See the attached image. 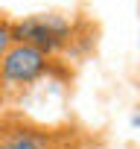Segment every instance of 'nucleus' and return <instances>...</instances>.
<instances>
[{
    "instance_id": "obj_1",
    "label": "nucleus",
    "mask_w": 140,
    "mask_h": 149,
    "mask_svg": "<svg viewBox=\"0 0 140 149\" xmlns=\"http://www.w3.org/2000/svg\"><path fill=\"white\" fill-rule=\"evenodd\" d=\"M61 58H53L32 44L15 41L0 64V102L3 108H15L41 79L55 76Z\"/></svg>"
},
{
    "instance_id": "obj_2",
    "label": "nucleus",
    "mask_w": 140,
    "mask_h": 149,
    "mask_svg": "<svg viewBox=\"0 0 140 149\" xmlns=\"http://www.w3.org/2000/svg\"><path fill=\"white\" fill-rule=\"evenodd\" d=\"M88 134L70 126H47L24 114H0V149H88Z\"/></svg>"
},
{
    "instance_id": "obj_3",
    "label": "nucleus",
    "mask_w": 140,
    "mask_h": 149,
    "mask_svg": "<svg viewBox=\"0 0 140 149\" xmlns=\"http://www.w3.org/2000/svg\"><path fill=\"white\" fill-rule=\"evenodd\" d=\"M12 35H15V41L32 44L35 50H41L53 58L70 53L85 38L79 21L67 18V15H58V12H38V15L12 21Z\"/></svg>"
},
{
    "instance_id": "obj_4",
    "label": "nucleus",
    "mask_w": 140,
    "mask_h": 149,
    "mask_svg": "<svg viewBox=\"0 0 140 149\" xmlns=\"http://www.w3.org/2000/svg\"><path fill=\"white\" fill-rule=\"evenodd\" d=\"M15 44V35H12V21L0 12V64H3V58H6V53H9V47ZM0 111H3V102H0Z\"/></svg>"
},
{
    "instance_id": "obj_5",
    "label": "nucleus",
    "mask_w": 140,
    "mask_h": 149,
    "mask_svg": "<svg viewBox=\"0 0 140 149\" xmlns=\"http://www.w3.org/2000/svg\"><path fill=\"white\" fill-rule=\"evenodd\" d=\"M134 123H140V114H137V117H134Z\"/></svg>"
}]
</instances>
